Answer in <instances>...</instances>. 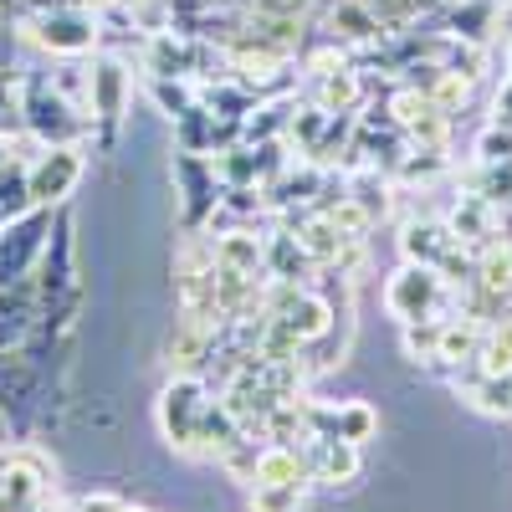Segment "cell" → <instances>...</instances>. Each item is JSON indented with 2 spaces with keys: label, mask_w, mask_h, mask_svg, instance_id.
<instances>
[{
  "label": "cell",
  "mask_w": 512,
  "mask_h": 512,
  "mask_svg": "<svg viewBox=\"0 0 512 512\" xmlns=\"http://www.w3.org/2000/svg\"><path fill=\"white\" fill-rule=\"evenodd\" d=\"M210 395H216V390L205 384V374H175L159 390L154 420H159V436L175 446V451L195 456V431H200V415H205V400Z\"/></svg>",
  "instance_id": "obj_3"
},
{
  "label": "cell",
  "mask_w": 512,
  "mask_h": 512,
  "mask_svg": "<svg viewBox=\"0 0 512 512\" xmlns=\"http://www.w3.org/2000/svg\"><path fill=\"white\" fill-rule=\"evenodd\" d=\"M507 72H512V41H507Z\"/></svg>",
  "instance_id": "obj_30"
},
{
  "label": "cell",
  "mask_w": 512,
  "mask_h": 512,
  "mask_svg": "<svg viewBox=\"0 0 512 512\" xmlns=\"http://www.w3.org/2000/svg\"><path fill=\"white\" fill-rule=\"evenodd\" d=\"M251 487H313L308 472V451L303 446H287V441H267L256 451V482Z\"/></svg>",
  "instance_id": "obj_9"
},
{
  "label": "cell",
  "mask_w": 512,
  "mask_h": 512,
  "mask_svg": "<svg viewBox=\"0 0 512 512\" xmlns=\"http://www.w3.org/2000/svg\"><path fill=\"white\" fill-rule=\"evenodd\" d=\"M323 31H328V41H338L344 52H354V47H384V41H390L384 21L364 6V0H328Z\"/></svg>",
  "instance_id": "obj_8"
},
{
  "label": "cell",
  "mask_w": 512,
  "mask_h": 512,
  "mask_svg": "<svg viewBox=\"0 0 512 512\" xmlns=\"http://www.w3.org/2000/svg\"><path fill=\"white\" fill-rule=\"evenodd\" d=\"M384 313H390L395 323L451 318V313H456V287H446L436 267L405 262L390 282H384Z\"/></svg>",
  "instance_id": "obj_2"
},
{
  "label": "cell",
  "mask_w": 512,
  "mask_h": 512,
  "mask_svg": "<svg viewBox=\"0 0 512 512\" xmlns=\"http://www.w3.org/2000/svg\"><path fill=\"white\" fill-rule=\"evenodd\" d=\"M303 487H251V512H303Z\"/></svg>",
  "instance_id": "obj_24"
},
{
  "label": "cell",
  "mask_w": 512,
  "mask_h": 512,
  "mask_svg": "<svg viewBox=\"0 0 512 512\" xmlns=\"http://www.w3.org/2000/svg\"><path fill=\"white\" fill-rule=\"evenodd\" d=\"M497 6H502V11H507V6H512V0H497Z\"/></svg>",
  "instance_id": "obj_31"
},
{
  "label": "cell",
  "mask_w": 512,
  "mask_h": 512,
  "mask_svg": "<svg viewBox=\"0 0 512 512\" xmlns=\"http://www.w3.org/2000/svg\"><path fill=\"white\" fill-rule=\"evenodd\" d=\"M420 93L431 98L441 113H451V118H456V113L466 108V98H472V77H461V72H451V67H441V62H436V77L425 82Z\"/></svg>",
  "instance_id": "obj_21"
},
{
  "label": "cell",
  "mask_w": 512,
  "mask_h": 512,
  "mask_svg": "<svg viewBox=\"0 0 512 512\" xmlns=\"http://www.w3.org/2000/svg\"><path fill=\"white\" fill-rule=\"evenodd\" d=\"M477 282L512 303V236L507 231H497L492 241L477 246Z\"/></svg>",
  "instance_id": "obj_15"
},
{
  "label": "cell",
  "mask_w": 512,
  "mask_h": 512,
  "mask_svg": "<svg viewBox=\"0 0 512 512\" xmlns=\"http://www.w3.org/2000/svg\"><path fill=\"white\" fill-rule=\"evenodd\" d=\"M47 236H52V210H41V205L0 226V287H11V282L36 272Z\"/></svg>",
  "instance_id": "obj_5"
},
{
  "label": "cell",
  "mask_w": 512,
  "mask_h": 512,
  "mask_svg": "<svg viewBox=\"0 0 512 512\" xmlns=\"http://www.w3.org/2000/svg\"><path fill=\"white\" fill-rule=\"evenodd\" d=\"M482 328H487V323L466 318V313H451V318L441 323V349H436V364H446V369H466V364H477Z\"/></svg>",
  "instance_id": "obj_13"
},
{
  "label": "cell",
  "mask_w": 512,
  "mask_h": 512,
  "mask_svg": "<svg viewBox=\"0 0 512 512\" xmlns=\"http://www.w3.org/2000/svg\"><path fill=\"white\" fill-rule=\"evenodd\" d=\"M446 231L461 241V246H482V241H492L497 231H502V210L492 205V200H482V195H472L466 190L456 205H451V216H446Z\"/></svg>",
  "instance_id": "obj_11"
},
{
  "label": "cell",
  "mask_w": 512,
  "mask_h": 512,
  "mask_svg": "<svg viewBox=\"0 0 512 512\" xmlns=\"http://www.w3.org/2000/svg\"><path fill=\"white\" fill-rule=\"evenodd\" d=\"M308 472L318 487H349L359 477V446L354 441H338V436H313L308 446Z\"/></svg>",
  "instance_id": "obj_10"
},
{
  "label": "cell",
  "mask_w": 512,
  "mask_h": 512,
  "mask_svg": "<svg viewBox=\"0 0 512 512\" xmlns=\"http://www.w3.org/2000/svg\"><path fill=\"white\" fill-rule=\"evenodd\" d=\"M123 507H128V502H123L118 492H82L67 512H123Z\"/></svg>",
  "instance_id": "obj_26"
},
{
  "label": "cell",
  "mask_w": 512,
  "mask_h": 512,
  "mask_svg": "<svg viewBox=\"0 0 512 512\" xmlns=\"http://www.w3.org/2000/svg\"><path fill=\"white\" fill-rule=\"evenodd\" d=\"M477 374H512V308L482 328V344H477Z\"/></svg>",
  "instance_id": "obj_18"
},
{
  "label": "cell",
  "mask_w": 512,
  "mask_h": 512,
  "mask_svg": "<svg viewBox=\"0 0 512 512\" xmlns=\"http://www.w3.org/2000/svg\"><path fill=\"white\" fill-rule=\"evenodd\" d=\"M344 190L364 205V216H369V221H384V216H390V205H395V180H390V175H379L374 164H364V175H354Z\"/></svg>",
  "instance_id": "obj_19"
},
{
  "label": "cell",
  "mask_w": 512,
  "mask_h": 512,
  "mask_svg": "<svg viewBox=\"0 0 512 512\" xmlns=\"http://www.w3.org/2000/svg\"><path fill=\"white\" fill-rule=\"evenodd\" d=\"M16 93H21V123L36 144H77L82 134H93V113L67 103L47 77L31 72Z\"/></svg>",
  "instance_id": "obj_1"
},
{
  "label": "cell",
  "mask_w": 512,
  "mask_h": 512,
  "mask_svg": "<svg viewBox=\"0 0 512 512\" xmlns=\"http://www.w3.org/2000/svg\"><path fill=\"white\" fill-rule=\"evenodd\" d=\"M492 123H502V128H512V77L497 88V98H492Z\"/></svg>",
  "instance_id": "obj_27"
},
{
  "label": "cell",
  "mask_w": 512,
  "mask_h": 512,
  "mask_svg": "<svg viewBox=\"0 0 512 512\" xmlns=\"http://www.w3.org/2000/svg\"><path fill=\"white\" fill-rule=\"evenodd\" d=\"M497 0H451L446 6V36H461V41H482L492 36V26H497Z\"/></svg>",
  "instance_id": "obj_14"
},
{
  "label": "cell",
  "mask_w": 512,
  "mask_h": 512,
  "mask_svg": "<svg viewBox=\"0 0 512 512\" xmlns=\"http://www.w3.org/2000/svg\"><path fill=\"white\" fill-rule=\"evenodd\" d=\"M441 323L446 318H420V323H400L405 328V359H415V364H436V349H441Z\"/></svg>",
  "instance_id": "obj_23"
},
{
  "label": "cell",
  "mask_w": 512,
  "mask_h": 512,
  "mask_svg": "<svg viewBox=\"0 0 512 512\" xmlns=\"http://www.w3.org/2000/svg\"><path fill=\"white\" fill-rule=\"evenodd\" d=\"M0 477H6V446H0Z\"/></svg>",
  "instance_id": "obj_29"
},
{
  "label": "cell",
  "mask_w": 512,
  "mask_h": 512,
  "mask_svg": "<svg viewBox=\"0 0 512 512\" xmlns=\"http://www.w3.org/2000/svg\"><path fill=\"white\" fill-rule=\"evenodd\" d=\"M461 400L492 415V420H512V374H477L461 384Z\"/></svg>",
  "instance_id": "obj_16"
},
{
  "label": "cell",
  "mask_w": 512,
  "mask_h": 512,
  "mask_svg": "<svg viewBox=\"0 0 512 512\" xmlns=\"http://www.w3.org/2000/svg\"><path fill=\"white\" fill-rule=\"evenodd\" d=\"M374 431H379V410H374L369 400H344V405H333V436H338V441L364 446Z\"/></svg>",
  "instance_id": "obj_20"
},
{
  "label": "cell",
  "mask_w": 512,
  "mask_h": 512,
  "mask_svg": "<svg viewBox=\"0 0 512 512\" xmlns=\"http://www.w3.org/2000/svg\"><path fill=\"white\" fill-rule=\"evenodd\" d=\"M0 93H6V82H0Z\"/></svg>",
  "instance_id": "obj_33"
},
{
  "label": "cell",
  "mask_w": 512,
  "mask_h": 512,
  "mask_svg": "<svg viewBox=\"0 0 512 512\" xmlns=\"http://www.w3.org/2000/svg\"><path fill=\"white\" fill-rule=\"evenodd\" d=\"M456 236L446 231V221H410L405 226V236H400V251H405V262H420V267H436L441 256H446V246H451Z\"/></svg>",
  "instance_id": "obj_17"
},
{
  "label": "cell",
  "mask_w": 512,
  "mask_h": 512,
  "mask_svg": "<svg viewBox=\"0 0 512 512\" xmlns=\"http://www.w3.org/2000/svg\"><path fill=\"white\" fill-rule=\"evenodd\" d=\"M123 512H144V507H123Z\"/></svg>",
  "instance_id": "obj_32"
},
{
  "label": "cell",
  "mask_w": 512,
  "mask_h": 512,
  "mask_svg": "<svg viewBox=\"0 0 512 512\" xmlns=\"http://www.w3.org/2000/svg\"><path fill=\"white\" fill-rule=\"evenodd\" d=\"M477 164H512V128L502 123H487L482 134H477Z\"/></svg>",
  "instance_id": "obj_25"
},
{
  "label": "cell",
  "mask_w": 512,
  "mask_h": 512,
  "mask_svg": "<svg viewBox=\"0 0 512 512\" xmlns=\"http://www.w3.org/2000/svg\"><path fill=\"white\" fill-rule=\"evenodd\" d=\"M21 36L31 47L52 52V57H82L98 47V11L88 6H67V11H26Z\"/></svg>",
  "instance_id": "obj_4"
},
{
  "label": "cell",
  "mask_w": 512,
  "mask_h": 512,
  "mask_svg": "<svg viewBox=\"0 0 512 512\" xmlns=\"http://www.w3.org/2000/svg\"><path fill=\"white\" fill-rule=\"evenodd\" d=\"M308 103H318L323 113H359L364 103V77L359 67H333L323 77H308Z\"/></svg>",
  "instance_id": "obj_12"
},
{
  "label": "cell",
  "mask_w": 512,
  "mask_h": 512,
  "mask_svg": "<svg viewBox=\"0 0 512 512\" xmlns=\"http://www.w3.org/2000/svg\"><path fill=\"white\" fill-rule=\"evenodd\" d=\"M466 190L492 200L497 210H507L512 205V164H477L472 175H466Z\"/></svg>",
  "instance_id": "obj_22"
},
{
  "label": "cell",
  "mask_w": 512,
  "mask_h": 512,
  "mask_svg": "<svg viewBox=\"0 0 512 512\" xmlns=\"http://www.w3.org/2000/svg\"><path fill=\"white\" fill-rule=\"evenodd\" d=\"M88 113L103 128V144H108L118 118L128 113V67L118 57H103V62L88 67Z\"/></svg>",
  "instance_id": "obj_7"
},
{
  "label": "cell",
  "mask_w": 512,
  "mask_h": 512,
  "mask_svg": "<svg viewBox=\"0 0 512 512\" xmlns=\"http://www.w3.org/2000/svg\"><path fill=\"white\" fill-rule=\"evenodd\" d=\"M26 175H31V205L57 210L82 180V149L77 144H47L26 164Z\"/></svg>",
  "instance_id": "obj_6"
},
{
  "label": "cell",
  "mask_w": 512,
  "mask_h": 512,
  "mask_svg": "<svg viewBox=\"0 0 512 512\" xmlns=\"http://www.w3.org/2000/svg\"><path fill=\"white\" fill-rule=\"evenodd\" d=\"M36 512H67V507H57V502H47V507H36Z\"/></svg>",
  "instance_id": "obj_28"
}]
</instances>
